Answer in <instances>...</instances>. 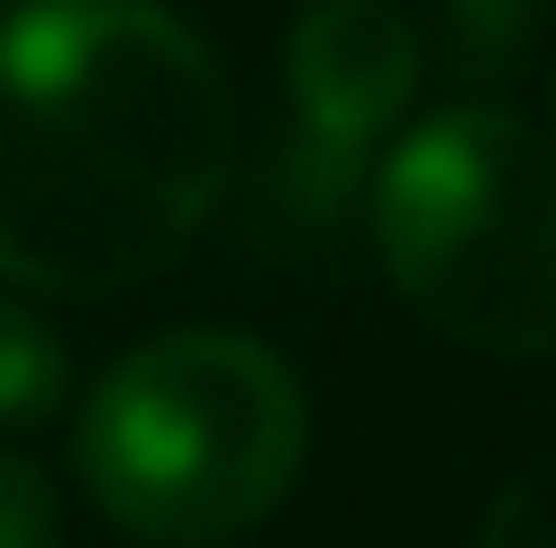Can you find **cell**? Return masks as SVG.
I'll use <instances>...</instances> for the list:
<instances>
[{
	"label": "cell",
	"instance_id": "cell-3",
	"mask_svg": "<svg viewBox=\"0 0 556 548\" xmlns=\"http://www.w3.org/2000/svg\"><path fill=\"white\" fill-rule=\"evenodd\" d=\"M375 247L438 338L502 365L556 357V137L493 101L410 128L375 174Z\"/></svg>",
	"mask_w": 556,
	"mask_h": 548
},
{
	"label": "cell",
	"instance_id": "cell-7",
	"mask_svg": "<svg viewBox=\"0 0 556 548\" xmlns=\"http://www.w3.org/2000/svg\"><path fill=\"white\" fill-rule=\"evenodd\" d=\"M0 548H64L55 485H46L28 457H0Z\"/></svg>",
	"mask_w": 556,
	"mask_h": 548
},
{
	"label": "cell",
	"instance_id": "cell-2",
	"mask_svg": "<svg viewBox=\"0 0 556 548\" xmlns=\"http://www.w3.org/2000/svg\"><path fill=\"white\" fill-rule=\"evenodd\" d=\"M311 402L265 338L174 329L119 357L83 402V485L128 539L219 548L292 494Z\"/></svg>",
	"mask_w": 556,
	"mask_h": 548
},
{
	"label": "cell",
	"instance_id": "cell-4",
	"mask_svg": "<svg viewBox=\"0 0 556 548\" xmlns=\"http://www.w3.org/2000/svg\"><path fill=\"white\" fill-rule=\"evenodd\" d=\"M283 74H292L301 147L319 155L329 183H346V165H356V155L410 110V91H420V28H410L402 0H311V10L292 18Z\"/></svg>",
	"mask_w": 556,
	"mask_h": 548
},
{
	"label": "cell",
	"instance_id": "cell-6",
	"mask_svg": "<svg viewBox=\"0 0 556 548\" xmlns=\"http://www.w3.org/2000/svg\"><path fill=\"white\" fill-rule=\"evenodd\" d=\"M475 548H556V457H539L529 475L502 485V502L483 512Z\"/></svg>",
	"mask_w": 556,
	"mask_h": 548
},
{
	"label": "cell",
	"instance_id": "cell-1",
	"mask_svg": "<svg viewBox=\"0 0 556 548\" xmlns=\"http://www.w3.org/2000/svg\"><path fill=\"white\" fill-rule=\"evenodd\" d=\"M238 101L165 0H28L0 18V274L128 292L219 211Z\"/></svg>",
	"mask_w": 556,
	"mask_h": 548
},
{
	"label": "cell",
	"instance_id": "cell-5",
	"mask_svg": "<svg viewBox=\"0 0 556 548\" xmlns=\"http://www.w3.org/2000/svg\"><path fill=\"white\" fill-rule=\"evenodd\" d=\"M55 394H64V348H55V329L0 292V429L55 411Z\"/></svg>",
	"mask_w": 556,
	"mask_h": 548
}]
</instances>
